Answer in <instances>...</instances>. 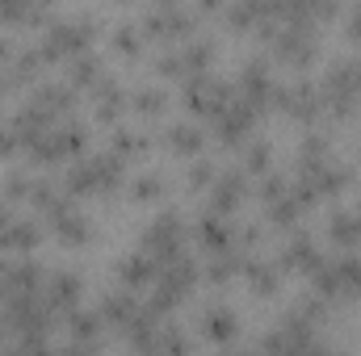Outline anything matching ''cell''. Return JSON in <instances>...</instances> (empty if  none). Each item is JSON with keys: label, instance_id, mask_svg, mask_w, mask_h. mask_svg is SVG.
Instances as JSON below:
<instances>
[{"label": "cell", "instance_id": "3957f363", "mask_svg": "<svg viewBox=\"0 0 361 356\" xmlns=\"http://www.w3.org/2000/svg\"><path fill=\"white\" fill-rule=\"evenodd\" d=\"M92 76H97V63H92L89 55H85V59L76 55V59H72V80H92Z\"/></svg>", "mask_w": 361, "mask_h": 356}, {"label": "cell", "instance_id": "6da1fadb", "mask_svg": "<svg viewBox=\"0 0 361 356\" xmlns=\"http://www.w3.org/2000/svg\"><path fill=\"white\" fill-rule=\"evenodd\" d=\"M332 231H336V239L345 243V239H357L361 231V218L357 214H336V222H332Z\"/></svg>", "mask_w": 361, "mask_h": 356}, {"label": "cell", "instance_id": "7a4b0ae2", "mask_svg": "<svg viewBox=\"0 0 361 356\" xmlns=\"http://www.w3.org/2000/svg\"><path fill=\"white\" fill-rule=\"evenodd\" d=\"M173 143H177L180 151H193V147L202 143V134H197L193 126H177V130H173Z\"/></svg>", "mask_w": 361, "mask_h": 356}]
</instances>
